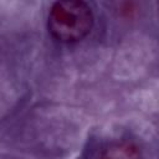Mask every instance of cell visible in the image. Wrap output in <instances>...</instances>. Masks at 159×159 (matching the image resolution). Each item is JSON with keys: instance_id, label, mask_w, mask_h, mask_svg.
I'll use <instances>...</instances> for the list:
<instances>
[{"instance_id": "7a4b0ae2", "label": "cell", "mask_w": 159, "mask_h": 159, "mask_svg": "<svg viewBox=\"0 0 159 159\" xmlns=\"http://www.w3.org/2000/svg\"><path fill=\"white\" fill-rule=\"evenodd\" d=\"M99 159H142L137 145L130 142H113L101 153Z\"/></svg>"}, {"instance_id": "6da1fadb", "label": "cell", "mask_w": 159, "mask_h": 159, "mask_svg": "<svg viewBox=\"0 0 159 159\" xmlns=\"http://www.w3.org/2000/svg\"><path fill=\"white\" fill-rule=\"evenodd\" d=\"M93 26V12L80 0H63L52 4L47 16V30L60 42L71 43L84 39Z\"/></svg>"}]
</instances>
